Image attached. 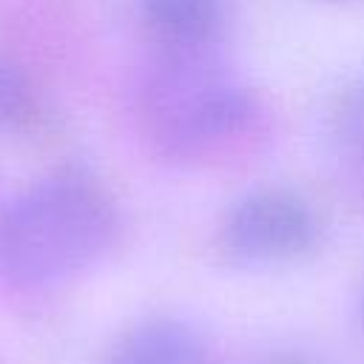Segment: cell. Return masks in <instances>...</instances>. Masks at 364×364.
Returning <instances> with one entry per match:
<instances>
[{"label": "cell", "instance_id": "1", "mask_svg": "<svg viewBox=\"0 0 364 364\" xmlns=\"http://www.w3.org/2000/svg\"><path fill=\"white\" fill-rule=\"evenodd\" d=\"M117 208L82 171H60L23 191L0 213V276L17 287L60 284L114 245Z\"/></svg>", "mask_w": 364, "mask_h": 364}, {"label": "cell", "instance_id": "3", "mask_svg": "<svg viewBox=\"0 0 364 364\" xmlns=\"http://www.w3.org/2000/svg\"><path fill=\"white\" fill-rule=\"evenodd\" d=\"M318 225L310 205L282 188L245 196L225 222L228 247L247 262H290L307 253Z\"/></svg>", "mask_w": 364, "mask_h": 364}, {"label": "cell", "instance_id": "5", "mask_svg": "<svg viewBox=\"0 0 364 364\" xmlns=\"http://www.w3.org/2000/svg\"><path fill=\"white\" fill-rule=\"evenodd\" d=\"M108 364H205V344L176 318H145L117 338Z\"/></svg>", "mask_w": 364, "mask_h": 364}, {"label": "cell", "instance_id": "7", "mask_svg": "<svg viewBox=\"0 0 364 364\" xmlns=\"http://www.w3.org/2000/svg\"><path fill=\"white\" fill-rule=\"evenodd\" d=\"M37 117V97L23 74L0 63V125L23 128Z\"/></svg>", "mask_w": 364, "mask_h": 364}, {"label": "cell", "instance_id": "6", "mask_svg": "<svg viewBox=\"0 0 364 364\" xmlns=\"http://www.w3.org/2000/svg\"><path fill=\"white\" fill-rule=\"evenodd\" d=\"M330 131L344 168L364 191V80L347 85L338 94L330 117Z\"/></svg>", "mask_w": 364, "mask_h": 364}, {"label": "cell", "instance_id": "2", "mask_svg": "<svg viewBox=\"0 0 364 364\" xmlns=\"http://www.w3.org/2000/svg\"><path fill=\"white\" fill-rule=\"evenodd\" d=\"M136 117L159 154L202 159L247 125L250 97L210 51L159 54L139 82Z\"/></svg>", "mask_w": 364, "mask_h": 364}, {"label": "cell", "instance_id": "4", "mask_svg": "<svg viewBox=\"0 0 364 364\" xmlns=\"http://www.w3.org/2000/svg\"><path fill=\"white\" fill-rule=\"evenodd\" d=\"M139 20L159 54H199L216 43L222 0H139Z\"/></svg>", "mask_w": 364, "mask_h": 364}]
</instances>
